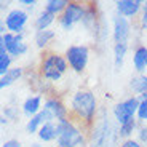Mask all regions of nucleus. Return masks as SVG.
Returning a JSON list of instances; mask_svg holds the SVG:
<instances>
[{
    "label": "nucleus",
    "instance_id": "obj_1",
    "mask_svg": "<svg viewBox=\"0 0 147 147\" xmlns=\"http://www.w3.org/2000/svg\"><path fill=\"white\" fill-rule=\"evenodd\" d=\"M99 99L93 90L90 88H78L70 93L67 99V109L72 120L78 121L85 128H88L99 117Z\"/></svg>",
    "mask_w": 147,
    "mask_h": 147
},
{
    "label": "nucleus",
    "instance_id": "obj_2",
    "mask_svg": "<svg viewBox=\"0 0 147 147\" xmlns=\"http://www.w3.org/2000/svg\"><path fill=\"white\" fill-rule=\"evenodd\" d=\"M69 64L64 55L58 51H45L38 63V75L48 83H58L69 72Z\"/></svg>",
    "mask_w": 147,
    "mask_h": 147
},
{
    "label": "nucleus",
    "instance_id": "obj_3",
    "mask_svg": "<svg viewBox=\"0 0 147 147\" xmlns=\"http://www.w3.org/2000/svg\"><path fill=\"white\" fill-rule=\"evenodd\" d=\"M118 126L112 125L109 117H106L104 110L99 112V117L88 129V147H112L114 141H117Z\"/></svg>",
    "mask_w": 147,
    "mask_h": 147
},
{
    "label": "nucleus",
    "instance_id": "obj_4",
    "mask_svg": "<svg viewBox=\"0 0 147 147\" xmlns=\"http://www.w3.org/2000/svg\"><path fill=\"white\" fill-rule=\"evenodd\" d=\"M59 134L55 146L58 147H88V128H85L78 121L67 118L58 121Z\"/></svg>",
    "mask_w": 147,
    "mask_h": 147
},
{
    "label": "nucleus",
    "instance_id": "obj_5",
    "mask_svg": "<svg viewBox=\"0 0 147 147\" xmlns=\"http://www.w3.org/2000/svg\"><path fill=\"white\" fill-rule=\"evenodd\" d=\"M86 10H88V3L85 2H80V0H69L64 13L58 18V26L61 30H72L75 26H78L85 19V15H86Z\"/></svg>",
    "mask_w": 147,
    "mask_h": 147
},
{
    "label": "nucleus",
    "instance_id": "obj_6",
    "mask_svg": "<svg viewBox=\"0 0 147 147\" xmlns=\"http://www.w3.org/2000/svg\"><path fill=\"white\" fill-rule=\"evenodd\" d=\"M67 59V64H69V69L74 74H82L86 70L90 63V56H91V50H90L88 45L83 43H75V45H69L66 48V51L63 53Z\"/></svg>",
    "mask_w": 147,
    "mask_h": 147
},
{
    "label": "nucleus",
    "instance_id": "obj_7",
    "mask_svg": "<svg viewBox=\"0 0 147 147\" xmlns=\"http://www.w3.org/2000/svg\"><path fill=\"white\" fill-rule=\"evenodd\" d=\"M138 107H139V98L134 94L115 102L112 106V118H114L115 125L120 126L126 121L134 120L138 115Z\"/></svg>",
    "mask_w": 147,
    "mask_h": 147
},
{
    "label": "nucleus",
    "instance_id": "obj_8",
    "mask_svg": "<svg viewBox=\"0 0 147 147\" xmlns=\"http://www.w3.org/2000/svg\"><path fill=\"white\" fill-rule=\"evenodd\" d=\"M0 47H3L13 59H21L30 51V47L24 34L7 32L3 35H0Z\"/></svg>",
    "mask_w": 147,
    "mask_h": 147
},
{
    "label": "nucleus",
    "instance_id": "obj_9",
    "mask_svg": "<svg viewBox=\"0 0 147 147\" xmlns=\"http://www.w3.org/2000/svg\"><path fill=\"white\" fill-rule=\"evenodd\" d=\"M2 22L5 24L8 32L24 34L26 27L30 22V13H27L22 7H13L5 13V18Z\"/></svg>",
    "mask_w": 147,
    "mask_h": 147
},
{
    "label": "nucleus",
    "instance_id": "obj_10",
    "mask_svg": "<svg viewBox=\"0 0 147 147\" xmlns=\"http://www.w3.org/2000/svg\"><path fill=\"white\" fill-rule=\"evenodd\" d=\"M110 34L114 43H129L133 35V21L123 16L114 15L110 21Z\"/></svg>",
    "mask_w": 147,
    "mask_h": 147
},
{
    "label": "nucleus",
    "instance_id": "obj_11",
    "mask_svg": "<svg viewBox=\"0 0 147 147\" xmlns=\"http://www.w3.org/2000/svg\"><path fill=\"white\" fill-rule=\"evenodd\" d=\"M43 110H47L55 121H63V120L70 118L69 109H67V102H64L63 98H59L56 94H48L45 98Z\"/></svg>",
    "mask_w": 147,
    "mask_h": 147
},
{
    "label": "nucleus",
    "instance_id": "obj_12",
    "mask_svg": "<svg viewBox=\"0 0 147 147\" xmlns=\"http://www.w3.org/2000/svg\"><path fill=\"white\" fill-rule=\"evenodd\" d=\"M114 7H115V15L123 16L129 21H134V19L138 21V18L142 13L144 2L142 0H117Z\"/></svg>",
    "mask_w": 147,
    "mask_h": 147
},
{
    "label": "nucleus",
    "instance_id": "obj_13",
    "mask_svg": "<svg viewBox=\"0 0 147 147\" xmlns=\"http://www.w3.org/2000/svg\"><path fill=\"white\" fill-rule=\"evenodd\" d=\"M43 102H45L43 94H40V93L29 94L21 104L22 115H24L26 118H30V117H34V115L40 114L42 110H43Z\"/></svg>",
    "mask_w": 147,
    "mask_h": 147
},
{
    "label": "nucleus",
    "instance_id": "obj_14",
    "mask_svg": "<svg viewBox=\"0 0 147 147\" xmlns=\"http://www.w3.org/2000/svg\"><path fill=\"white\" fill-rule=\"evenodd\" d=\"M58 134H59V123L55 120L51 121H47L40 129L37 133V141L42 144H56V139H58Z\"/></svg>",
    "mask_w": 147,
    "mask_h": 147
},
{
    "label": "nucleus",
    "instance_id": "obj_15",
    "mask_svg": "<svg viewBox=\"0 0 147 147\" xmlns=\"http://www.w3.org/2000/svg\"><path fill=\"white\" fill-rule=\"evenodd\" d=\"M131 64L136 74H146L147 72V47L142 43L136 45L131 53Z\"/></svg>",
    "mask_w": 147,
    "mask_h": 147
},
{
    "label": "nucleus",
    "instance_id": "obj_16",
    "mask_svg": "<svg viewBox=\"0 0 147 147\" xmlns=\"http://www.w3.org/2000/svg\"><path fill=\"white\" fill-rule=\"evenodd\" d=\"M56 38V30L55 29H47V30H35L32 35L34 47L42 51H48V48Z\"/></svg>",
    "mask_w": 147,
    "mask_h": 147
},
{
    "label": "nucleus",
    "instance_id": "obj_17",
    "mask_svg": "<svg viewBox=\"0 0 147 147\" xmlns=\"http://www.w3.org/2000/svg\"><path fill=\"white\" fill-rule=\"evenodd\" d=\"M51 120H53L51 115L48 114L47 110H42L40 114H37V115H34V117H30L26 120V125H24L26 133L27 134H37L38 129H40L47 121H51Z\"/></svg>",
    "mask_w": 147,
    "mask_h": 147
},
{
    "label": "nucleus",
    "instance_id": "obj_18",
    "mask_svg": "<svg viewBox=\"0 0 147 147\" xmlns=\"http://www.w3.org/2000/svg\"><path fill=\"white\" fill-rule=\"evenodd\" d=\"M58 24V16L48 13L42 8L34 18V29L35 30H47V29H53V26Z\"/></svg>",
    "mask_w": 147,
    "mask_h": 147
},
{
    "label": "nucleus",
    "instance_id": "obj_19",
    "mask_svg": "<svg viewBox=\"0 0 147 147\" xmlns=\"http://www.w3.org/2000/svg\"><path fill=\"white\" fill-rule=\"evenodd\" d=\"M24 74H26V70H24L22 66H13L5 75L0 77V88L7 90V88H10V86H13V85L18 83V82L24 77Z\"/></svg>",
    "mask_w": 147,
    "mask_h": 147
},
{
    "label": "nucleus",
    "instance_id": "obj_20",
    "mask_svg": "<svg viewBox=\"0 0 147 147\" xmlns=\"http://www.w3.org/2000/svg\"><path fill=\"white\" fill-rule=\"evenodd\" d=\"M129 90L134 96H144L147 94V72L146 74H136L129 80Z\"/></svg>",
    "mask_w": 147,
    "mask_h": 147
},
{
    "label": "nucleus",
    "instance_id": "obj_21",
    "mask_svg": "<svg viewBox=\"0 0 147 147\" xmlns=\"http://www.w3.org/2000/svg\"><path fill=\"white\" fill-rule=\"evenodd\" d=\"M129 51V43H114L112 55H114V66L115 69H121L125 64V59Z\"/></svg>",
    "mask_w": 147,
    "mask_h": 147
},
{
    "label": "nucleus",
    "instance_id": "obj_22",
    "mask_svg": "<svg viewBox=\"0 0 147 147\" xmlns=\"http://www.w3.org/2000/svg\"><path fill=\"white\" fill-rule=\"evenodd\" d=\"M98 18H99V15L96 11V5L88 3V10H86V15H85V19L82 22V26L86 30H91V29L98 30L99 29V26H98Z\"/></svg>",
    "mask_w": 147,
    "mask_h": 147
},
{
    "label": "nucleus",
    "instance_id": "obj_23",
    "mask_svg": "<svg viewBox=\"0 0 147 147\" xmlns=\"http://www.w3.org/2000/svg\"><path fill=\"white\" fill-rule=\"evenodd\" d=\"M138 128H139V121H138L136 118L131 120V121H126V123H123V125L118 126V136H120L121 141L131 139V138H134Z\"/></svg>",
    "mask_w": 147,
    "mask_h": 147
},
{
    "label": "nucleus",
    "instance_id": "obj_24",
    "mask_svg": "<svg viewBox=\"0 0 147 147\" xmlns=\"http://www.w3.org/2000/svg\"><path fill=\"white\" fill-rule=\"evenodd\" d=\"M67 3H69L67 0H47V2L43 3V10L59 18V16L64 13Z\"/></svg>",
    "mask_w": 147,
    "mask_h": 147
},
{
    "label": "nucleus",
    "instance_id": "obj_25",
    "mask_svg": "<svg viewBox=\"0 0 147 147\" xmlns=\"http://www.w3.org/2000/svg\"><path fill=\"white\" fill-rule=\"evenodd\" d=\"M13 61H15V59L8 55L7 50H5L3 47H0V77H2V75H5V74H7L11 67L15 66V64H13Z\"/></svg>",
    "mask_w": 147,
    "mask_h": 147
},
{
    "label": "nucleus",
    "instance_id": "obj_26",
    "mask_svg": "<svg viewBox=\"0 0 147 147\" xmlns=\"http://www.w3.org/2000/svg\"><path fill=\"white\" fill-rule=\"evenodd\" d=\"M136 120L139 123H147V94L139 96V107H138Z\"/></svg>",
    "mask_w": 147,
    "mask_h": 147
},
{
    "label": "nucleus",
    "instance_id": "obj_27",
    "mask_svg": "<svg viewBox=\"0 0 147 147\" xmlns=\"http://www.w3.org/2000/svg\"><path fill=\"white\" fill-rule=\"evenodd\" d=\"M134 138H136L144 147H147V123H139V128H138Z\"/></svg>",
    "mask_w": 147,
    "mask_h": 147
},
{
    "label": "nucleus",
    "instance_id": "obj_28",
    "mask_svg": "<svg viewBox=\"0 0 147 147\" xmlns=\"http://www.w3.org/2000/svg\"><path fill=\"white\" fill-rule=\"evenodd\" d=\"M21 114H22L21 107H5L3 112H2V115H3V117H7L8 120H18Z\"/></svg>",
    "mask_w": 147,
    "mask_h": 147
},
{
    "label": "nucleus",
    "instance_id": "obj_29",
    "mask_svg": "<svg viewBox=\"0 0 147 147\" xmlns=\"http://www.w3.org/2000/svg\"><path fill=\"white\" fill-rule=\"evenodd\" d=\"M19 7H22L27 13H32L37 8V0H21L19 2Z\"/></svg>",
    "mask_w": 147,
    "mask_h": 147
},
{
    "label": "nucleus",
    "instance_id": "obj_30",
    "mask_svg": "<svg viewBox=\"0 0 147 147\" xmlns=\"http://www.w3.org/2000/svg\"><path fill=\"white\" fill-rule=\"evenodd\" d=\"M118 147H144L136 138H131V139H125L118 144Z\"/></svg>",
    "mask_w": 147,
    "mask_h": 147
},
{
    "label": "nucleus",
    "instance_id": "obj_31",
    "mask_svg": "<svg viewBox=\"0 0 147 147\" xmlns=\"http://www.w3.org/2000/svg\"><path fill=\"white\" fill-rule=\"evenodd\" d=\"M0 147H22V144L18 139H15V138H10V139H5Z\"/></svg>",
    "mask_w": 147,
    "mask_h": 147
},
{
    "label": "nucleus",
    "instance_id": "obj_32",
    "mask_svg": "<svg viewBox=\"0 0 147 147\" xmlns=\"http://www.w3.org/2000/svg\"><path fill=\"white\" fill-rule=\"evenodd\" d=\"M0 123H2V126H7L8 123H10V120H8L7 117H3V115H2V117H0Z\"/></svg>",
    "mask_w": 147,
    "mask_h": 147
},
{
    "label": "nucleus",
    "instance_id": "obj_33",
    "mask_svg": "<svg viewBox=\"0 0 147 147\" xmlns=\"http://www.w3.org/2000/svg\"><path fill=\"white\" fill-rule=\"evenodd\" d=\"M29 147H45V146L42 142H38V141H35V142H30Z\"/></svg>",
    "mask_w": 147,
    "mask_h": 147
},
{
    "label": "nucleus",
    "instance_id": "obj_34",
    "mask_svg": "<svg viewBox=\"0 0 147 147\" xmlns=\"http://www.w3.org/2000/svg\"><path fill=\"white\" fill-rule=\"evenodd\" d=\"M142 11H147V0L144 2V7H142Z\"/></svg>",
    "mask_w": 147,
    "mask_h": 147
},
{
    "label": "nucleus",
    "instance_id": "obj_35",
    "mask_svg": "<svg viewBox=\"0 0 147 147\" xmlns=\"http://www.w3.org/2000/svg\"><path fill=\"white\" fill-rule=\"evenodd\" d=\"M45 147H58V146H45Z\"/></svg>",
    "mask_w": 147,
    "mask_h": 147
}]
</instances>
